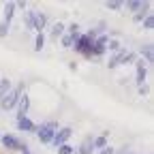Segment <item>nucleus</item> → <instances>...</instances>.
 I'll list each match as a JSON object with an SVG mask.
<instances>
[{
    "instance_id": "8",
    "label": "nucleus",
    "mask_w": 154,
    "mask_h": 154,
    "mask_svg": "<svg viewBox=\"0 0 154 154\" xmlns=\"http://www.w3.org/2000/svg\"><path fill=\"white\" fill-rule=\"evenodd\" d=\"M146 77H148V69L143 66V60H139V62H135V82H137L139 86H143V82H146Z\"/></svg>"
},
{
    "instance_id": "7",
    "label": "nucleus",
    "mask_w": 154,
    "mask_h": 154,
    "mask_svg": "<svg viewBox=\"0 0 154 154\" xmlns=\"http://www.w3.org/2000/svg\"><path fill=\"white\" fill-rule=\"evenodd\" d=\"M0 141H2V146L9 148V150H19L22 148V141H19L15 135H0Z\"/></svg>"
},
{
    "instance_id": "30",
    "label": "nucleus",
    "mask_w": 154,
    "mask_h": 154,
    "mask_svg": "<svg viewBox=\"0 0 154 154\" xmlns=\"http://www.w3.org/2000/svg\"><path fill=\"white\" fill-rule=\"evenodd\" d=\"M148 92H150V88H148V86H139V96H146Z\"/></svg>"
},
{
    "instance_id": "5",
    "label": "nucleus",
    "mask_w": 154,
    "mask_h": 154,
    "mask_svg": "<svg viewBox=\"0 0 154 154\" xmlns=\"http://www.w3.org/2000/svg\"><path fill=\"white\" fill-rule=\"evenodd\" d=\"M107 41H109V38H107L105 34L96 36V38H94V43H92V54H90V56H103L105 49H107Z\"/></svg>"
},
{
    "instance_id": "2",
    "label": "nucleus",
    "mask_w": 154,
    "mask_h": 154,
    "mask_svg": "<svg viewBox=\"0 0 154 154\" xmlns=\"http://www.w3.org/2000/svg\"><path fill=\"white\" fill-rule=\"evenodd\" d=\"M56 128H58L56 122H45V124H41V126H36L34 133L38 135V141H41V143H51L54 135H56Z\"/></svg>"
},
{
    "instance_id": "24",
    "label": "nucleus",
    "mask_w": 154,
    "mask_h": 154,
    "mask_svg": "<svg viewBox=\"0 0 154 154\" xmlns=\"http://www.w3.org/2000/svg\"><path fill=\"white\" fill-rule=\"evenodd\" d=\"M105 7H107L109 11H120L124 5H122V2H118V0H111V2H105Z\"/></svg>"
},
{
    "instance_id": "20",
    "label": "nucleus",
    "mask_w": 154,
    "mask_h": 154,
    "mask_svg": "<svg viewBox=\"0 0 154 154\" xmlns=\"http://www.w3.org/2000/svg\"><path fill=\"white\" fill-rule=\"evenodd\" d=\"M11 88H13V86H11V82H9V79H0V99H2V96H5Z\"/></svg>"
},
{
    "instance_id": "26",
    "label": "nucleus",
    "mask_w": 154,
    "mask_h": 154,
    "mask_svg": "<svg viewBox=\"0 0 154 154\" xmlns=\"http://www.w3.org/2000/svg\"><path fill=\"white\" fill-rule=\"evenodd\" d=\"M66 34H73V36H77V34H79V24H71V26L66 28Z\"/></svg>"
},
{
    "instance_id": "9",
    "label": "nucleus",
    "mask_w": 154,
    "mask_h": 154,
    "mask_svg": "<svg viewBox=\"0 0 154 154\" xmlns=\"http://www.w3.org/2000/svg\"><path fill=\"white\" fill-rule=\"evenodd\" d=\"M28 109H30V96L24 94L22 99H19V103H17V120H19V118H26Z\"/></svg>"
},
{
    "instance_id": "11",
    "label": "nucleus",
    "mask_w": 154,
    "mask_h": 154,
    "mask_svg": "<svg viewBox=\"0 0 154 154\" xmlns=\"http://www.w3.org/2000/svg\"><path fill=\"white\" fill-rule=\"evenodd\" d=\"M17 128L24 131V133H34V131H36V124L26 116V118H19V120H17Z\"/></svg>"
},
{
    "instance_id": "3",
    "label": "nucleus",
    "mask_w": 154,
    "mask_h": 154,
    "mask_svg": "<svg viewBox=\"0 0 154 154\" xmlns=\"http://www.w3.org/2000/svg\"><path fill=\"white\" fill-rule=\"evenodd\" d=\"M92 43H94V36L90 32L79 34V36H77V41H75V49L79 51L82 56H90L92 54Z\"/></svg>"
},
{
    "instance_id": "19",
    "label": "nucleus",
    "mask_w": 154,
    "mask_h": 154,
    "mask_svg": "<svg viewBox=\"0 0 154 154\" xmlns=\"http://www.w3.org/2000/svg\"><path fill=\"white\" fill-rule=\"evenodd\" d=\"M148 2H139V0H131V2H126V9L128 11H141Z\"/></svg>"
},
{
    "instance_id": "1",
    "label": "nucleus",
    "mask_w": 154,
    "mask_h": 154,
    "mask_svg": "<svg viewBox=\"0 0 154 154\" xmlns=\"http://www.w3.org/2000/svg\"><path fill=\"white\" fill-rule=\"evenodd\" d=\"M22 92H24V84L13 86V88L7 92V96H2V99H0V105H2V109H5V111H9V109L17 107L19 99H22Z\"/></svg>"
},
{
    "instance_id": "17",
    "label": "nucleus",
    "mask_w": 154,
    "mask_h": 154,
    "mask_svg": "<svg viewBox=\"0 0 154 154\" xmlns=\"http://www.w3.org/2000/svg\"><path fill=\"white\" fill-rule=\"evenodd\" d=\"M77 36H79V34H77ZM77 36H73V34H66V32H64V34H62V47H66V49H69V47H73V45H75V41H77Z\"/></svg>"
},
{
    "instance_id": "27",
    "label": "nucleus",
    "mask_w": 154,
    "mask_h": 154,
    "mask_svg": "<svg viewBox=\"0 0 154 154\" xmlns=\"http://www.w3.org/2000/svg\"><path fill=\"white\" fill-rule=\"evenodd\" d=\"M107 47H109L111 51H118V49H120V43H118V41H107Z\"/></svg>"
},
{
    "instance_id": "10",
    "label": "nucleus",
    "mask_w": 154,
    "mask_h": 154,
    "mask_svg": "<svg viewBox=\"0 0 154 154\" xmlns=\"http://www.w3.org/2000/svg\"><path fill=\"white\" fill-rule=\"evenodd\" d=\"M13 15H15V2H7L5 5V17H2V22H0V24H5L7 28H11Z\"/></svg>"
},
{
    "instance_id": "13",
    "label": "nucleus",
    "mask_w": 154,
    "mask_h": 154,
    "mask_svg": "<svg viewBox=\"0 0 154 154\" xmlns=\"http://www.w3.org/2000/svg\"><path fill=\"white\" fill-rule=\"evenodd\" d=\"M139 51H141V56L146 58V62H152V60H154V51H152V43H143Z\"/></svg>"
},
{
    "instance_id": "18",
    "label": "nucleus",
    "mask_w": 154,
    "mask_h": 154,
    "mask_svg": "<svg viewBox=\"0 0 154 154\" xmlns=\"http://www.w3.org/2000/svg\"><path fill=\"white\" fill-rule=\"evenodd\" d=\"M45 47V34L43 32H36V38H34V49L36 51H41Z\"/></svg>"
},
{
    "instance_id": "6",
    "label": "nucleus",
    "mask_w": 154,
    "mask_h": 154,
    "mask_svg": "<svg viewBox=\"0 0 154 154\" xmlns=\"http://www.w3.org/2000/svg\"><path fill=\"white\" fill-rule=\"evenodd\" d=\"M45 24H47V15H45V13H38V11H34V15H32V30H36V32H43Z\"/></svg>"
},
{
    "instance_id": "4",
    "label": "nucleus",
    "mask_w": 154,
    "mask_h": 154,
    "mask_svg": "<svg viewBox=\"0 0 154 154\" xmlns=\"http://www.w3.org/2000/svg\"><path fill=\"white\" fill-rule=\"evenodd\" d=\"M71 135H73V128H71V126H64V128H60V131H56V135H54L51 143H54L56 148H60V146H64V143L69 141Z\"/></svg>"
},
{
    "instance_id": "29",
    "label": "nucleus",
    "mask_w": 154,
    "mask_h": 154,
    "mask_svg": "<svg viewBox=\"0 0 154 154\" xmlns=\"http://www.w3.org/2000/svg\"><path fill=\"white\" fill-rule=\"evenodd\" d=\"M113 154H133V152H131V148H126V146H124V148H120L118 152H113Z\"/></svg>"
},
{
    "instance_id": "31",
    "label": "nucleus",
    "mask_w": 154,
    "mask_h": 154,
    "mask_svg": "<svg viewBox=\"0 0 154 154\" xmlns=\"http://www.w3.org/2000/svg\"><path fill=\"white\" fill-rule=\"evenodd\" d=\"M26 154H30V152H26Z\"/></svg>"
},
{
    "instance_id": "12",
    "label": "nucleus",
    "mask_w": 154,
    "mask_h": 154,
    "mask_svg": "<svg viewBox=\"0 0 154 154\" xmlns=\"http://www.w3.org/2000/svg\"><path fill=\"white\" fill-rule=\"evenodd\" d=\"M124 54H126V49H124V47H120L118 51H113V56L109 58V62H107V66H109V69H116V66H118V64L122 62V58H124Z\"/></svg>"
},
{
    "instance_id": "23",
    "label": "nucleus",
    "mask_w": 154,
    "mask_h": 154,
    "mask_svg": "<svg viewBox=\"0 0 154 154\" xmlns=\"http://www.w3.org/2000/svg\"><path fill=\"white\" fill-rule=\"evenodd\" d=\"M56 150H58V154H75V148L69 146V143H64V146H60V148H56Z\"/></svg>"
},
{
    "instance_id": "22",
    "label": "nucleus",
    "mask_w": 154,
    "mask_h": 154,
    "mask_svg": "<svg viewBox=\"0 0 154 154\" xmlns=\"http://www.w3.org/2000/svg\"><path fill=\"white\" fill-rule=\"evenodd\" d=\"M148 9H150V2H148V5H146V7H143V9L137 13V15H135V22H143V19L150 15V13H148Z\"/></svg>"
},
{
    "instance_id": "25",
    "label": "nucleus",
    "mask_w": 154,
    "mask_h": 154,
    "mask_svg": "<svg viewBox=\"0 0 154 154\" xmlns=\"http://www.w3.org/2000/svg\"><path fill=\"white\" fill-rule=\"evenodd\" d=\"M152 28H154V17L148 15V17L143 19V30H152Z\"/></svg>"
},
{
    "instance_id": "21",
    "label": "nucleus",
    "mask_w": 154,
    "mask_h": 154,
    "mask_svg": "<svg viewBox=\"0 0 154 154\" xmlns=\"http://www.w3.org/2000/svg\"><path fill=\"white\" fill-rule=\"evenodd\" d=\"M135 60H137V54H133V51H126L124 58H122V62L120 64H133Z\"/></svg>"
},
{
    "instance_id": "16",
    "label": "nucleus",
    "mask_w": 154,
    "mask_h": 154,
    "mask_svg": "<svg viewBox=\"0 0 154 154\" xmlns=\"http://www.w3.org/2000/svg\"><path fill=\"white\" fill-rule=\"evenodd\" d=\"M49 34H51V38H58V36H62V34H64V26H62L60 22H56V24L51 26Z\"/></svg>"
},
{
    "instance_id": "15",
    "label": "nucleus",
    "mask_w": 154,
    "mask_h": 154,
    "mask_svg": "<svg viewBox=\"0 0 154 154\" xmlns=\"http://www.w3.org/2000/svg\"><path fill=\"white\" fill-rule=\"evenodd\" d=\"M92 146H94V150H103V148H107V135L94 137V139H92Z\"/></svg>"
},
{
    "instance_id": "14",
    "label": "nucleus",
    "mask_w": 154,
    "mask_h": 154,
    "mask_svg": "<svg viewBox=\"0 0 154 154\" xmlns=\"http://www.w3.org/2000/svg\"><path fill=\"white\" fill-rule=\"evenodd\" d=\"M94 152V146H92V137H86L79 146V154H92Z\"/></svg>"
},
{
    "instance_id": "28",
    "label": "nucleus",
    "mask_w": 154,
    "mask_h": 154,
    "mask_svg": "<svg viewBox=\"0 0 154 154\" xmlns=\"http://www.w3.org/2000/svg\"><path fill=\"white\" fill-rule=\"evenodd\" d=\"M96 154H113V148H103V150H99V152H96Z\"/></svg>"
}]
</instances>
